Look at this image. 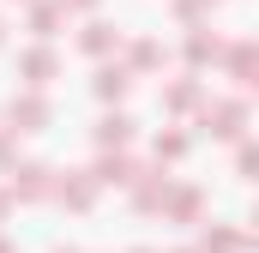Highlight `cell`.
I'll return each instance as SVG.
<instances>
[{
    "label": "cell",
    "instance_id": "14",
    "mask_svg": "<svg viewBox=\"0 0 259 253\" xmlns=\"http://www.w3.org/2000/svg\"><path fill=\"white\" fill-rule=\"evenodd\" d=\"M163 103H169V109H193V103H199V78H181V85H175Z\"/></svg>",
    "mask_w": 259,
    "mask_h": 253
},
{
    "label": "cell",
    "instance_id": "15",
    "mask_svg": "<svg viewBox=\"0 0 259 253\" xmlns=\"http://www.w3.org/2000/svg\"><path fill=\"white\" fill-rule=\"evenodd\" d=\"M181 151H187V139H181V133H157V163H175Z\"/></svg>",
    "mask_w": 259,
    "mask_h": 253
},
{
    "label": "cell",
    "instance_id": "10",
    "mask_svg": "<svg viewBox=\"0 0 259 253\" xmlns=\"http://www.w3.org/2000/svg\"><path fill=\"white\" fill-rule=\"evenodd\" d=\"M61 0H49V6H36V12H30V30H36V36H55V24H61Z\"/></svg>",
    "mask_w": 259,
    "mask_h": 253
},
{
    "label": "cell",
    "instance_id": "22",
    "mask_svg": "<svg viewBox=\"0 0 259 253\" xmlns=\"http://www.w3.org/2000/svg\"><path fill=\"white\" fill-rule=\"evenodd\" d=\"M0 253H12V241H0Z\"/></svg>",
    "mask_w": 259,
    "mask_h": 253
},
{
    "label": "cell",
    "instance_id": "23",
    "mask_svg": "<svg viewBox=\"0 0 259 253\" xmlns=\"http://www.w3.org/2000/svg\"><path fill=\"white\" fill-rule=\"evenodd\" d=\"M0 30H6V24H0Z\"/></svg>",
    "mask_w": 259,
    "mask_h": 253
},
{
    "label": "cell",
    "instance_id": "2",
    "mask_svg": "<svg viewBox=\"0 0 259 253\" xmlns=\"http://www.w3.org/2000/svg\"><path fill=\"white\" fill-rule=\"evenodd\" d=\"M199 121L211 126L217 139H235V133H241V121H247V109H241V103H205V115H199Z\"/></svg>",
    "mask_w": 259,
    "mask_h": 253
},
{
    "label": "cell",
    "instance_id": "4",
    "mask_svg": "<svg viewBox=\"0 0 259 253\" xmlns=\"http://www.w3.org/2000/svg\"><path fill=\"white\" fill-rule=\"evenodd\" d=\"M49 187H55V181H49V169H42V163H24V169H12V199H42Z\"/></svg>",
    "mask_w": 259,
    "mask_h": 253
},
{
    "label": "cell",
    "instance_id": "12",
    "mask_svg": "<svg viewBox=\"0 0 259 253\" xmlns=\"http://www.w3.org/2000/svg\"><path fill=\"white\" fill-rule=\"evenodd\" d=\"M163 205H169L175 217H199V193H193V187H181V193H163Z\"/></svg>",
    "mask_w": 259,
    "mask_h": 253
},
{
    "label": "cell",
    "instance_id": "7",
    "mask_svg": "<svg viewBox=\"0 0 259 253\" xmlns=\"http://www.w3.org/2000/svg\"><path fill=\"white\" fill-rule=\"evenodd\" d=\"M127 139H133V121H127V115H109V121L97 126V145H103V151H121Z\"/></svg>",
    "mask_w": 259,
    "mask_h": 253
},
{
    "label": "cell",
    "instance_id": "6",
    "mask_svg": "<svg viewBox=\"0 0 259 253\" xmlns=\"http://www.w3.org/2000/svg\"><path fill=\"white\" fill-rule=\"evenodd\" d=\"M127 85H133L127 66H103V72H97V97H103V103H121V97H127Z\"/></svg>",
    "mask_w": 259,
    "mask_h": 253
},
{
    "label": "cell",
    "instance_id": "18",
    "mask_svg": "<svg viewBox=\"0 0 259 253\" xmlns=\"http://www.w3.org/2000/svg\"><path fill=\"white\" fill-rule=\"evenodd\" d=\"M205 6H211V0H181V12H187V18H199Z\"/></svg>",
    "mask_w": 259,
    "mask_h": 253
},
{
    "label": "cell",
    "instance_id": "13",
    "mask_svg": "<svg viewBox=\"0 0 259 253\" xmlns=\"http://www.w3.org/2000/svg\"><path fill=\"white\" fill-rule=\"evenodd\" d=\"M217 55H223V43H217V36H193V43H187V61H193V66L217 61Z\"/></svg>",
    "mask_w": 259,
    "mask_h": 253
},
{
    "label": "cell",
    "instance_id": "11",
    "mask_svg": "<svg viewBox=\"0 0 259 253\" xmlns=\"http://www.w3.org/2000/svg\"><path fill=\"white\" fill-rule=\"evenodd\" d=\"M229 72H235V85H241V91L253 85V43H241V49L229 55Z\"/></svg>",
    "mask_w": 259,
    "mask_h": 253
},
{
    "label": "cell",
    "instance_id": "1",
    "mask_svg": "<svg viewBox=\"0 0 259 253\" xmlns=\"http://www.w3.org/2000/svg\"><path fill=\"white\" fill-rule=\"evenodd\" d=\"M6 121H12L6 133H42V126H49V103L30 91V97H18V103H12V115H6Z\"/></svg>",
    "mask_w": 259,
    "mask_h": 253
},
{
    "label": "cell",
    "instance_id": "9",
    "mask_svg": "<svg viewBox=\"0 0 259 253\" xmlns=\"http://www.w3.org/2000/svg\"><path fill=\"white\" fill-rule=\"evenodd\" d=\"M78 43H84V55H109V49L121 43V30H109V24H84Z\"/></svg>",
    "mask_w": 259,
    "mask_h": 253
},
{
    "label": "cell",
    "instance_id": "17",
    "mask_svg": "<svg viewBox=\"0 0 259 253\" xmlns=\"http://www.w3.org/2000/svg\"><path fill=\"white\" fill-rule=\"evenodd\" d=\"M157 61H163V49H157V43H133V66H139V72H151Z\"/></svg>",
    "mask_w": 259,
    "mask_h": 253
},
{
    "label": "cell",
    "instance_id": "20",
    "mask_svg": "<svg viewBox=\"0 0 259 253\" xmlns=\"http://www.w3.org/2000/svg\"><path fill=\"white\" fill-rule=\"evenodd\" d=\"M61 6H97V0H61Z\"/></svg>",
    "mask_w": 259,
    "mask_h": 253
},
{
    "label": "cell",
    "instance_id": "3",
    "mask_svg": "<svg viewBox=\"0 0 259 253\" xmlns=\"http://www.w3.org/2000/svg\"><path fill=\"white\" fill-rule=\"evenodd\" d=\"M49 193H55L61 205H72V211H84V205L97 199V175H66V181H55Z\"/></svg>",
    "mask_w": 259,
    "mask_h": 253
},
{
    "label": "cell",
    "instance_id": "21",
    "mask_svg": "<svg viewBox=\"0 0 259 253\" xmlns=\"http://www.w3.org/2000/svg\"><path fill=\"white\" fill-rule=\"evenodd\" d=\"M0 163H6V139H0Z\"/></svg>",
    "mask_w": 259,
    "mask_h": 253
},
{
    "label": "cell",
    "instance_id": "19",
    "mask_svg": "<svg viewBox=\"0 0 259 253\" xmlns=\"http://www.w3.org/2000/svg\"><path fill=\"white\" fill-rule=\"evenodd\" d=\"M6 211H12V193H0V217H6Z\"/></svg>",
    "mask_w": 259,
    "mask_h": 253
},
{
    "label": "cell",
    "instance_id": "16",
    "mask_svg": "<svg viewBox=\"0 0 259 253\" xmlns=\"http://www.w3.org/2000/svg\"><path fill=\"white\" fill-rule=\"evenodd\" d=\"M241 247V235H229V229H205V253H235Z\"/></svg>",
    "mask_w": 259,
    "mask_h": 253
},
{
    "label": "cell",
    "instance_id": "8",
    "mask_svg": "<svg viewBox=\"0 0 259 253\" xmlns=\"http://www.w3.org/2000/svg\"><path fill=\"white\" fill-rule=\"evenodd\" d=\"M133 175H139V169H133L127 157H103V163H97V181H109V187H133Z\"/></svg>",
    "mask_w": 259,
    "mask_h": 253
},
{
    "label": "cell",
    "instance_id": "5",
    "mask_svg": "<svg viewBox=\"0 0 259 253\" xmlns=\"http://www.w3.org/2000/svg\"><path fill=\"white\" fill-rule=\"evenodd\" d=\"M18 72H24V85H30V91H42V85L55 78V55H49V49H30V55L18 61Z\"/></svg>",
    "mask_w": 259,
    "mask_h": 253
}]
</instances>
